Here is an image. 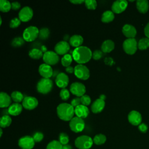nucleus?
Returning <instances> with one entry per match:
<instances>
[{"mask_svg":"<svg viewBox=\"0 0 149 149\" xmlns=\"http://www.w3.org/2000/svg\"><path fill=\"white\" fill-rule=\"evenodd\" d=\"M93 53L91 49L86 46H80L75 48L72 51L73 59L79 64L88 62L92 58Z\"/></svg>","mask_w":149,"mask_h":149,"instance_id":"nucleus-1","label":"nucleus"},{"mask_svg":"<svg viewBox=\"0 0 149 149\" xmlns=\"http://www.w3.org/2000/svg\"><path fill=\"white\" fill-rule=\"evenodd\" d=\"M56 112L59 119L64 121H70L74 116V108L70 104L61 103L56 108Z\"/></svg>","mask_w":149,"mask_h":149,"instance_id":"nucleus-2","label":"nucleus"},{"mask_svg":"<svg viewBox=\"0 0 149 149\" xmlns=\"http://www.w3.org/2000/svg\"><path fill=\"white\" fill-rule=\"evenodd\" d=\"M52 87L53 82L51 79L42 78L37 84V90L41 94H46L51 91Z\"/></svg>","mask_w":149,"mask_h":149,"instance_id":"nucleus-3","label":"nucleus"},{"mask_svg":"<svg viewBox=\"0 0 149 149\" xmlns=\"http://www.w3.org/2000/svg\"><path fill=\"white\" fill-rule=\"evenodd\" d=\"M93 143L91 137L88 136L82 135L76 139L74 144L79 149H89L92 147Z\"/></svg>","mask_w":149,"mask_h":149,"instance_id":"nucleus-4","label":"nucleus"},{"mask_svg":"<svg viewBox=\"0 0 149 149\" xmlns=\"http://www.w3.org/2000/svg\"><path fill=\"white\" fill-rule=\"evenodd\" d=\"M39 34L38 29L34 26H30L25 29L23 33V38L26 41L31 42L34 41Z\"/></svg>","mask_w":149,"mask_h":149,"instance_id":"nucleus-5","label":"nucleus"},{"mask_svg":"<svg viewBox=\"0 0 149 149\" xmlns=\"http://www.w3.org/2000/svg\"><path fill=\"white\" fill-rule=\"evenodd\" d=\"M74 75L79 79L86 80L90 77V70L83 64H78L74 68Z\"/></svg>","mask_w":149,"mask_h":149,"instance_id":"nucleus-6","label":"nucleus"},{"mask_svg":"<svg viewBox=\"0 0 149 149\" xmlns=\"http://www.w3.org/2000/svg\"><path fill=\"white\" fill-rule=\"evenodd\" d=\"M69 127L72 131L75 133H79L84 130L85 123L83 119L74 116L70 120Z\"/></svg>","mask_w":149,"mask_h":149,"instance_id":"nucleus-7","label":"nucleus"},{"mask_svg":"<svg viewBox=\"0 0 149 149\" xmlns=\"http://www.w3.org/2000/svg\"><path fill=\"white\" fill-rule=\"evenodd\" d=\"M123 48L125 52L129 55L134 54L137 49V42L136 39L127 38L123 43Z\"/></svg>","mask_w":149,"mask_h":149,"instance_id":"nucleus-8","label":"nucleus"},{"mask_svg":"<svg viewBox=\"0 0 149 149\" xmlns=\"http://www.w3.org/2000/svg\"><path fill=\"white\" fill-rule=\"evenodd\" d=\"M45 63L49 65H54L56 64L59 61V57L55 51H48L44 54L42 57Z\"/></svg>","mask_w":149,"mask_h":149,"instance_id":"nucleus-9","label":"nucleus"},{"mask_svg":"<svg viewBox=\"0 0 149 149\" xmlns=\"http://www.w3.org/2000/svg\"><path fill=\"white\" fill-rule=\"evenodd\" d=\"M70 91L76 97H81L86 93V87L81 83L74 82L70 86Z\"/></svg>","mask_w":149,"mask_h":149,"instance_id":"nucleus-10","label":"nucleus"},{"mask_svg":"<svg viewBox=\"0 0 149 149\" xmlns=\"http://www.w3.org/2000/svg\"><path fill=\"white\" fill-rule=\"evenodd\" d=\"M18 144L22 149H32L34 146L35 141L33 137L25 136L19 140Z\"/></svg>","mask_w":149,"mask_h":149,"instance_id":"nucleus-11","label":"nucleus"},{"mask_svg":"<svg viewBox=\"0 0 149 149\" xmlns=\"http://www.w3.org/2000/svg\"><path fill=\"white\" fill-rule=\"evenodd\" d=\"M33 16V10L29 6H24L19 12V19L24 22H26L31 19Z\"/></svg>","mask_w":149,"mask_h":149,"instance_id":"nucleus-12","label":"nucleus"},{"mask_svg":"<svg viewBox=\"0 0 149 149\" xmlns=\"http://www.w3.org/2000/svg\"><path fill=\"white\" fill-rule=\"evenodd\" d=\"M38 104L37 99L34 97H25L22 101L23 107L28 110H32L36 108Z\"/></svg>","mask_w":149,"mask_h":149,"instance_id":"nucleus-13","label":"nucleus"},{"mask_svg":"<svg viewBox=\"0 0 149 149\" xmlns=\"http://www.w3.org/2000/svg\"><path fill=\"white\" fill-rule=\"evenodd\" d=\"M70 49V44L65 41L58 42L54 47L55 52L58 55H65Z\"/></svg>","mask_w":149,"mask_h":149,"instance_id":"nucleus-14","label":"nucleus"},{"mask_svg":"<svg viewBox=\"0 0 149 149\" xmlns=\"http://www.w3.org/2000/svg\"><path fill=\"white\" fill-rule=\"evenodd\" d=\"M127 6V1L125 0H117L113 2L111 9L113 13H120L123 12Z\"/></svg>","mask_w":149,"mask_h":149,"instance_id":"nucleus-15","label":"nucleus"},{"mask_svg":"<svg viewBox=\"0 0 149 149\" xmlns=\"http://www.w3.org/2000/svg\"><path fill=\"white\" fill-rule=\"evenodd\" d=\"M69 77L67 74H66L63 72H61L58 73L55 79V83L56 86L62 88H65L69 84Z\"/></svg>","mask_w":149,"mask_h":149,"instance_id":"nucleus-16","label":"nucleus"},{"mask_svg":"<svg viewBox=\"0 0 149 149\" xmlns=\"http://www.w3.org/2000/svg\"><path fill=\"white\" fill-rule=\"evenodd\" d=\"M38 72L43 78L50 79V77L53 74V70L51 66L45 63L40 65Z\"/></svg>","mask_w":149,"mask_h":149,"instance_id":"nucleus-17","label":"nucleus"},{"mask_svg":"<svg viewBox=\"0 0 149 149\" xmlns=\"http://www.w3.org/2000/svg\"><path fill=\"white\" fill-rule=\"evenodd\" d=\"M128 120L130 123L134 126H139L141 123L142 117L141 114L137 111H132L128 114Z\"/></svg>","mask_w":149,"mask_h":149,"instance_id":"nucleus-18","label":"nucleus"},{"mask_svg":"<svg viewBox=\"0 0 149 149\" xmlns=\"http://www.w3.org/2000/svg\"><path fill=\"white\" fill-rule=\"evenodd\" d=\"M122 31L124 36L127 38H134L137 33L136 28L133 26L129 24H125L122 27Z\"/></svg>","mask_w":149,"mask_h":149,"instance_id":"nucleus-19","label":"nucleus"},{"mask_svg":"<svg viewBox=\"0 0 149 149\" xmlns=\"http://www.w3.org/2000/svg\"><path fill=\"white\" fill-rule=\"evenodd\" d=\"M105 105V102L104 100L100 98L95 100L91 105V109L93 113H98L101 112L104 108Z\"/></svg>","mask_w":149,"mask_h":149,"instance_id":"nucleus-20","label":"nucleus"},{"mask_svg":"<svg viewBox=\"0 0 149 149\" xmlns=\"http://www.w3.org/2000/svg\"><path fill=\"white\" fill-rule=\"evenodd\" d=\"M74 113L76 116L81 119H84L88 115L89 110L87 106L80 104L74 108Z\"/></svg>","mask_w":149,"mask_h":149,"instance_id":"nucleus-21","label":"nucleus"},{"mask_svg":"<svg viewBox=\"0 0 149 149\" xmlns=\"http://www.w3.org/2000/svg\"><path fill=\"white\" fill-rule=\"evenodd\" d=\"M23 105L20 103H13L11 104L8 109V113L12 116L19 115L22 111Z\"/></svg>","mask_w":149,"mask_h":149,"instance_id":"nucleus-22","label":"nucleus"},{"mask_svg":"<svg viewBox=\"0 0 149 149\" xmlns=\"http://www.w3.org/2000/svg\"><path fill=\"white\" fill-rule=\"evenodd\" d=\"M12 102L11 97H10L6 93L1 92L0 93V107L6 108L9 107Z\"/></svg>","mask_w":149,"mask_h":149,"instance_id":"nucleus-23","label":"nucleus"},{"mask_svg":"<svg viewBox=\"0 0 149 149\" xmlns=\"http://www.w3.org/2000/svg\"><path fill=\"white\" fill-rule=\"evenodd\" d=\"M83 42V38L81 36L75 34L71 36L69 38V44L75 48L81 46Z\"/></svg>","mask_w":149,"mask_h":149,"instance_id":"nucleus-24","label":"nucleus"},{"mask_svg":"<svg viewBox=\"0 0 149 149\" xmlns=\"http://www.w3.org/2000/svg\"><path fill=\"white\" fill-rule=\"evenodd\" d=\"M115 48V44L113 41L111 40H105L101 47V51L104 53L111 52Z\"/></svg>","mask_w":149,"mask_h":149,"instance_id":"nucleus-25","label":"nucleus"},{"mask_svg":"<svg viewBox=\"0 0 149 149\" xmlns=\"http://www.w3.org/2000/svg\"><path fill=\"white\" fill-rule=\"evenodd\" d=\"M136 8L142 13H146L149 8V3L147 0H138L136 1Z\"/></svg>","mask_w":149,"mask_h":149,"instance_id":"nucleus-26","label":"nucleus"},{"mask_svg":"<svg viewBox=\"0 0 149 149\" xmlns=\"http://www.w3.org/2000/svg\"><path fill=\"white\" fill-rule=\"evenodd\" d=\"M114 18V13L112 10H106L102 13L101 16V21L103 23H108L112 22Z\"/></svg>","mask_w":149,"mask_h":149,"instance_id":"nucleus-27","label":"nucleus"},{"mask_svg":"<svg viewBox=\"0 0 149 149\" xmlns=\"http://www.w3.org/2000/svg\"><path fill=\"white\" fill-rule=\"evenodd\" d=\"M43 52L41 49L38 48H33L30 49L29 52V55L30 58L34 59H39L43 57Z\"/></svg>","mask_w":149,"mask_h":149,"instance_id":"nucleus-28","label":"nucleus"},{"mask_svg":"<svg viewBox=\"0 0 149 149\" xmlns=\"http://www.w3.org/2000/svg\"><path fill=\"white\" fill-rule=\"evenodd\" d=\"M10 97L12 100L16 103H19L22 102L23 99L24 98L23 94L19 91H13L11 94Z\"/></svg>","mask_w":149,"mask_h":149,"instance_id":"nucleus-29","label":"nucleus"},{"mask_svg":"<svg viewBox=\"0 0 149 149\" xmlns=\"http://www.w3.org/2000/svg\"><path fill=\"white\" fill-rule=\"evenodd\" d=\"M12 123V119L9 115H3L0 119V126L1 127L5 128L10 125Z\"/></svg>","mask_w":149,"mask_h":149,"instance_id":"nucleus-30","label":"nucleus"},{"mask_svg":"<svg viewBox=\"0 0 149 149\" xmlns=\"http://www.w3.org/2000/svg\"><path fill=\"white\" fill-rule=\"evenodd\" d=\"M73 56L69 54H66L64 55L61 58V63L62 65L67 68L70 65L73 61Z\"/></svg>","mask_w":149,"mask_h":149,"instance_id":"nucleus-31","label":"nucleus"},{"mask_svg":"<svg viewBox=\"0 0 149 149\" xmlns=\"http://www.w3.org/2000/svg\"><path fill=\"white\" fill-rule=\"evenodd\" d=\"M11 9V3L7 0L0 1V10L2 12H7Z\"/></svg>","mask_w":149,"mask_h":149,"instance_id":"nucleus-32","label":"nucleus"},{"mask_svg":"<svg viewBox=\"0 0 149 149\" xmlns=\"http://www.w3.org/2000/svg\"><path fill=\"white\" fill-rule=\"evenodd\" d=\"M137 47L140 50H144L149 47V38H143L140 39L137 43Z\"/></svg>","mask_w":149,"mask_h":149,"instance_id":"nucleus-33","label":"nucleus"},{"mask_svg":"<svg viewBox=\"0 0 149 149\" xmlns=\"http://www.w3.org/2000/svg\"><path fill=\"white\" fill-rule=\"evenodd\" d=\"M107 140L106 136L103 134H98L93 139V142L97 145H101L105 143Z\"/></svg>","mask_w":149,"mask_h":149,"instance_id":"nucleus-34","label":"nucleus"},{"mask_svg":"<svg viewBox=\"0 0 149 149\" xmlns=\"http://www.w3.org/2000/svg\"><path fill=\"white\" fill-rule=\"evenodd\" d=\"M49 34V30L47 27H43L39 30L38 37L41 40H46L48 38Z\"/></svg>","mask_w":149,"mask_h":149,"instance_id":"nucleus-35","label":"nucleus"},{"mask_svg":"<svg viewBox=\"0 0 149 149\" xmlns=\"http://www.w3.org/2000/svg\"><path fill=\"white\" fill-rule=\"evenodd\" d=\"M63 145L57 140L50 141L47 146L46 149H62Z\"/></svg>","mask_w":149,"mask_h":149,"instance_id":"nucleus-36","label":"nucleus"},{"mask_svg":"<svg viewBox=\"0 0 149 149\" xmlns=\"http://www.w3.org/2000/svg\"><path fill=\"white\" fill-rule=\"evenodd\" d=\"M24 40L23 37H16L13 39L11 42V44L14 47H20L24 43Z\"/></svg>","mask_w":149,"mask_h":149,"instance_id":"nucleus-37","label":"nucleus"},{"mask_svg":"<svg viewBox=\"0 0 149 149\" xmlns=\"http://www.w3.org/2000/svg\"><path fill=\"white\" fill-rule=\"evenodd\" d=\"M69 141L68 135L65 133H61L59 135V141L63 146L68 144Z\"/></svg>","mask_w":149,"mask_h":149,"instance_id":"nucleus-38","label":"nucleus"},{"mask_svg":"<svg viewBox=\"0 0 149 149\" xmlns=\"http://www.w3.org/2000/svg\"><path fill=\"white\" fill-rule=\"evenodd\" d=\"M86 8L90 10H94L97 8V3L95 0H86L84 2Z\"/></svg>","mask_w":149,"mask_h":149,"instance_id":"nucleus-39","label":"nucleus"},{"mask_svg":"<svg viewBox=\"0 0 149 149\" xmlns=\"http://www.w3.org/2000/svg\"><path fill=\"white\" fill-rule=\"evenodd\" d=\"M59 96L62 100L66 101L70 97V92L66 88H62L59 93Z\"/></svg>","mask_w":149,"mask_h":149,"instance_id":"nucleus-40","label":"nucleus"},{"mask_svg":"<svg viewBox=\"0 0 149 149\" xmlns=\"http://www.w3.org/2000/svg\"><path fill=\"white\" fill-rule=\"evenodd\" d=\"M21 23V20L18 17H14L10 21L9 26L12 29L17 28L18 26H20Z\"/></svg>","mask_w":149,"mask_h":149,"instance_id":"nucleus-41","label":"nucleus"},{"mask_svg":"<svg viewBox=\"0 0 149 149\" xmlns=\"http://www.w3.org/2000/svg\"><path fill=\"white\" fill-rule=\"evenodd\" d=\"M80 100H81V104L85 105V106H87L90 103H91V98L90 97V96H88V95H83V96H81L80 97Z\"/></svg>","mask_w":149,"mask_h":149,"instance_id":"nucleus-42","label":"nucleus"},{"mask_svg":"<svg viewBox=\"0 0 149 149\" xmlns=\"http://www.w3.org/2000/svg\"><path fill=\"white\" fill-rule=\"evenodd\" d=\"M33 138L35 143L36 142L38 143V142H40L43 139L44 134L41 132H37L34 134V135L33 136Z\"/></svg>","mask_w":149,"mask_h":149,"instance_id":"nucleus-43","label":"nucleus"},{"mask_svg":"<svg viewBox=\"0 0 149 149\" xmlns=\"http://www.w3.org/2000/svg\"><path fill=\"white\" fill-rule=\"evenodd\" d=\"M103 55L102 51L101 50H95L92 55V58L94 60H99L100 59Z\"/></svg>","mask_w":149,"mask_h":149,"instance_id":"nucleus-44","label":"nucleus"},{"mask_svg":"<svg viewBox=\"0 0 149 149\" xmlns=\"http://www.w3.org/2000/svg\"><path fill=\"white\" fill-rule=\"evenodd\" d=\"M71 105L74 108H76V107L79 106V105L81 104V100H80V97H76L75 98H73L72 100L71 101Z\"/></svg>","mask_w":149,"mask_h":149,"instance_id":"nucleus-45","label":"nucleus"},{"mask_svg":"<svg viewBox=\"0 0 149 149\" xmlns=\"http://www.w3.org/2000/svg\"><path fill=\"white\" fill-rule=\"evenodd\" d=\"M139 130L142 133H146L148 130V126L144 123H140L138 126Z\"/></svg>","mask_w":149,"mask_h":149,"instance_id":"nucleus-46","label":"nucleus"},{"mask_svg":"<svg viewBox=\"0 0 149 149\" xmlns=\"http://www.w3.org/2000/svg\"><path fill=\"white\" fill-rule=\"evenodd\" d=\"M21 5L18 2H13L11 3V9L15 10H17L20 8Z\"/></svg>","mask_w":149,"mask_h":149,"instance_id":"nucleus-47","label":"nucleus"},{"mask_svg":"<svg viewBox=\"0 0 149 149\" xmlns=\"http://www.w3.org/2000/svg\"><path fill=\"white\" fill-rule=\"evenodd\" d=\"M144 34H145L146 36L147 37V38H149V22L146 24V26L144 28Z\"/></svg>","mask_w":149,"mask_h":149,"instance_id":"nucleus-48","label":"nucleus"},{"mask_svg":"<svg viewBox=\"0 0 149 149\" xmlns=\"http://www.w3.org/2000/svg\"><path fill=\"white\" fill-rule=\"evenodd\" d=\"M69 2L73 4H75V5H80V4H81L82 3L84 2L85 1H84V0H70Z\"/></svg>","mask_w":149,"mask_h":149,"instance_id":"nucleus-49","label":"nucleus"},{"mask_svg":"<svg viewBox=\"0 0 149 149\" xmlns=\"http://www.w3.org/2000/svg\"><path fill=\"white\" fill-rule=\"evenodd\" d=\"M105 63L107 65H112V63H113V59L111 58H106L105 59Z\"/></svg>","mask_w":149,"mask_h":149,"instance_id":"nucleus-50","label":"nucleus"},{"mask_svg":"<svg viewBox=\"0 0 149 149\" xmlns=\"http://www.w3.org/2000/svg\"><path fill=\"white\" fill-rule=\"evenodd\" d=\"M65 70H66V72L69 73H72L74 72V68L71 66H69L66 68Z\"/></svg>","mask_w":149,"mask_h":149,"instance_id":"nucleus-51","label":"nucleus"},{"mask_svg":"<svg viewBox=\"0 0 149 149\" xmlns=\"http://www.w3.org/2000/svg\"><path fill=\"white\" fill-rule=\"evenodd\" d=\"M40 49L41 50V51H42V52H44V54L47 51H47V47H46L45 45H41Z\"/></svg>","mask_w":149,"mask_h":149,"instance_id":"nucleus-52","label":"nucleus"},{"mask_svg":"<svg viewBox=\"0 0 149 149\" xmlns=\"http://www.w3.org/2000/svg\"><path fill=\"white\" fill-rule=\"evenodd\" d=\"M62 149H72V146L69 145V144H66V145H63L62 146Z\"/></svg>","mask_w":149,"mask_h":149,"instance_id":"nucleus-53","label":"nucleus"},{"mask_svg":"<svg viewBox=\"0 0 149 149\" xmlns=\"http://www.w3.org/2000/svg\"><path fill=\"white\" fill-rule=\"evenodd\" d=\"M105 98H106V96L105 95H104V94H102V95H101L100 96V98L101 99V100H104L105 99Z\"/></svg>","mask_w":149,"mask_h":149,"instance_id":"nucleus-54","label":"nucleus"},{"mask_svg":"<svg viewBox=\"0 0 149 149\" xmlns=\"http://www.w3.org/2000/svg\"><path fill=\"white\" fill-rule=\"evenodd\" d=\"M0 132H1V134H0V136L1 137V136H2V129H1V128L0 129Z\"/></svg>","mask_w":149,"mask_h":149,"instance_id":"nucleus-55","label":"nucleus"}]
</instances>
